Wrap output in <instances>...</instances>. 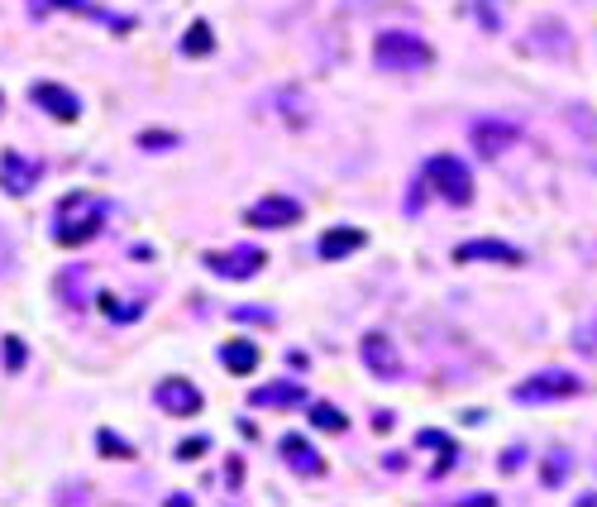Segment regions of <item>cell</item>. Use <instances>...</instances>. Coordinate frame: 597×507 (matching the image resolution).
<instances>
[{
  "instance_id": "6da1fadb",
  "label": "cell",
  "mask_w": 597,
  "mask_h": 507,
  "mask_svg": "<svg viewBox=\"0 0 597 507\" xmlns=\"http://www.w3.org/2000/svg\"><path fill=\"white\" fill-rule=\"evenodd\" d=\"M373 63L378 72H426L435 63V48L411 29H383L373 39Z\"/></svg>"
},
{
  "instance_id": "7a4b0ae2",
  "label": "cell",
  "mask_w": 597,
  "mask_h": 507,
  "mask_svg": "<svg viewBox=\"0 0 597 507\" xmlns=\"http://www.w3.org/2000/svg\"><path fill=\"white\" fill-rule=\"evenodd\" d=\"M101 225H106V201L91 197V192H72V197H63V206H58V230H53V240L63 244V249H77V244L96 240Z\"/></svg>"
},
{
  "instance_id": "3957f363",
  "label": "cell",
  "mask_w": 597,
  "mask_h": 507,
  "mask_svg": "<svg viewBox=\"0 0 597 507\" xmlns=\"http://www.w3.org/2000/svg\"><path fill=\"white\" fill-rule=\"evenodd\" d=\"M426 182H430V192L445 197L449 206H469L473 201V173L464 158H454V154L426 158Z\"/></svg>"
},
{
  "instance_id": "277c9868",
  "label": "cell",
  "mask_w": 597,
  "mask_h": 507,
  "mask_svg": "<svg viewBox=\"0 0 597 507\" xmlns=\"http://www.w3.org/2000/svg\"><path fill=\"white\" fill-rule=\"evenodd\" d=\"M583 393V378L569 374V369H545V374H531L521 378L512 388L516 402H526V407H540V402H569V397Z\"/></svg>"
},
{
  "instance_id": "5b68a950",
  "label": "cell",
  "mask_w": 597,
  "mask_h": 507,
  "mask_svg": "<svg viewBox=\"0 0 597 507\" xmlns=\"http://www.w3.org/2000/svg\"><path fill=\"white\" fill-rule=\"evenodd\" d=\"M469 139H473V149H478V158H502L516 139H521V130H516L512 120H492V115H483V120H473L469 125Z\"/></svg>"
},
{
  "instance_id": "8992f818",
  "label": "cell",
  "mask_w": 597,
  "mask_h": 507,
  "mask_svg": "<svg viewBox=\"0 0 597 507\" xmlns=\"http://www.w3.org/2000/svg\"><path fill=\"white\" fill-rule=\"evenodd\" d=\"M268 264V254L244 244V249H230V254H206V268L215 278H230V283H244V278H258V268Z\"/></svg>"
},
{
  "instance_id": "52a82bcc",
  "label": "cell",
  "mask_w": 597,
  "mask_h": 507,
  "mask_svg": "<svg viewBox=\"0 0 597 507\" xmlns=\"http://www.w3.org/2000/svg\"><path fill=\"white\" fill-rule=\"evenodd\" d=\"M153 402L168 412V417H196L201 412V388H196L192 378H163L158 388H153Z\"/></svg>"
},
{
  "instance_id": "ba28073f",
  "label": "cell",
  "mask_w": 597,
  "mask_h": 507,
  "mask_svg": "<svg viewBox=\"0 0 597 507\" xmlns=\"http://www.w3.org/2000/svg\"><path fill=\"white\" fill-rule=\"evenodd\" d=\"M359 354H363V364H368V374L373 378H383V383H397V378H402V354H397V345H392L383 331L363 335Z\"/></svg>"
},
{
  "instance_id": "9c48e42d",
  "label": "cell",
  "mask_w": 597,
  "mask_h": 507,
  "mask_svg": "<svg viewBox=\"0 0 597 507\" xmlns=\"http://www.w3.org/2000/svg\"><path fill=\"white\" fill-rule=\"evenodd\" d=\"M244 221L258 225V230H287V225L301 221V201L273 192V197H263L258 206H249V216H244Z\"/></svg>"
},
{
  "instance_id": "30bf717a",
  "label": "cell",
  "mask_w": 597,
  "mask_h": 507,
  "mask_svg": "<svg viewBox=\"0 0 597 507\" xmlns=\"http://www.w3.org/2000/svg\"><path fill=\"white\" fill-rule=\"evenodd\" d=\"M454 259H459V264H512L516 268L526 254L507 240H464L454 249Z\"/></svg>"
},
{
  "instance_id": "8fae6325",
  "label": "cell",
  "mask_w": 597,
  "mask_h": 507,
  "mask_svg": "<svg viewBox=\"0 0 597 507\" xmlns=\"http://www.w3.org/2000/svg\"><path fill=\"white\" fill-rule=\"evenodd\" d=\"M29 101L43 106L53 120H77V115H82V101L67 87H58V82H34V87H29Z\"/></svg>"
},
{
  "instance_id": "7c38bea8",
  "label": "cell",
  "mask_w": 597,
  "mask_h": 507,
  "mask_svg": "<svg viewBox=\"0 0 597 507\" xmlns=\"http://www.w3.org/2000/svg\"><path fill=\"white\" fill-rule=\"evenodd\" d=\"M0 187L10 192V197H24V192H34L39 187V163H29L24 154H0Z\"/></svg>"
},
{
  "instance_id": "4fadbf2b",
  "label": "cell",
  "mask_w": 597,
  "mask_h": 507,
  "mask_svg": "<svg viewBox=\"0 0 597 507\" xmlns=\"http://www.w3.org/2000/svg\"><path fill=\"white\" fill-rule=\"evenodd\" d=\"M282 460H287V469L292 474H301V479H320L325 474V460L316 455V445L306 441V436H282Z\"/></svg>"
},
{
  "instance_id": "5bb4252c",
  "label": "cell",
  "mask_w": 597,
  "mask_h": 507,
  "mask_svg": "<svg viewBox=\"0 0 597 507\" xmlns=\"http://www.w3.org/2000/svg\"><path fill=\"white\" fill-rule=\"evenodd\" d=\"M354 249H363L359 225H340V230H325V235H320V259H325V264H335V259L354 254Z\"/></svg>"
},
{
  "instance_id": "9a60e30c",
  "label": "cell",
  "mask_w": 597,
  "mask_h": 507,
  "mask_svg": "<svg viewBox=\"0 0 597 507\" xmlns=\"http://www.w3.org/2000/svg\"><path fill=\"white\" fill-rule=\"evenodd\" d=\"M249 402H254V407H301V402H306V388H301V383H263V388L249 393Z\"/></svg>"
},
{
  "instance_id": "2e32d148",
  "label": "cell",
  "mask_w": 597,
  "mask_h": 507,
  "mask_svg": "<svg viewBox=\"0 0 597 507\" xmlns=\"http://www.w3.org/2000/svg\"><path fill=\"white\" fill-rule=\"evenodd\" d=\"M258 359H263V354H258V345L254 340H230V345H225V350H220V364H225V369H230V374H254L258 369Z\"/></svg>"
},
{
  "instance_id": "e0dca14e",
  "label": "cell",
  "mask_w": 597,
  "mask_h": 507,
  "mask_svg": "<svg viewBox=\"0 0 597 507\" xmlns=\"http://www.w3.org/2000/svg\"><path fill=\"white\" fill-rule=\"evenodd\" d=\"M416 445H426V450H445V455H440V464H435V469H430V479H445L449 469H454V445H449V436L445 431H421V436H416Z\"/></svg>"
},
{
  "instance_id": "ac0fdd59",
  "label": "cell",
  "mask_w": 597,
  "mask_h": 507,
  "mask_svg": "<svg viewBox=\"0 0 597 507\" xmlns=\"http://www.w3.org/2000/svg\"><path fill=\"white\" fill-rule=\"evenodd\" d=\"M311 426H316V431H330V436H344V431H349V417H344L340 407H330V402H311Z\"/></svg>"
},
{
  "instance_id": "d6986e66",
  "label": "cell",
  "mask_w": 597,
  "mask_h": 507,
  "mask_svg": "<svg viewBox=\"0 0 597 507\" xmlns=\"http://www.w3.org/2000/svg\"><path fill=\"white\" fill-rule=\"evenodd\" d=\"M211 48H215L211 24H206V20H196L192 29H187V39H182V53H187V58H206Z\"/></svg>"
},
{
  "instance_id": "ffe728a7",
  "label": "cell",
  "mask_w": 597,
  "mask_h": 507,
  "mask_svg": "<svg viewBox=\"0 0 597 507\" xmlns=\"http://www.w3.org/2000/svg\"><path fill=\"white\" fill-rule=\"evenodd\" d=\"M96 445H101L106 460H134V445H125L115 431H96Z\"/></svg>"
},
{
  "instance_id": "44dd1931",
  "label": "cell",
  "mask_w": 597,
  "mask_h": 507,
  "mask_svg": "<svg viewBox=\"0 0 597 507\" xmlns=\"http://www.w3.org/2000/svg\"><path fill=\"white\" fill-rule=\"evenodd\" d=\"M569 455H564V450H555V460H545V469H540V474H545V484L555 488V484H564V474H569Z\"/></svg>"
},
{
  "instance_id": "7402d4cb",
  "label": "cell",
  "mask_w": 597,
  "mask_h": 507,
  "mask_svg": "<svg viewBox=\"0 0 597 507\" xmlns=\"http://www.w3.org/2000/svg\"><path fill=\"white\" fill-rule=\"evenodd\" d=\"M5 369H10V374H20V369H24V345H20V335H5Z\"/></svg>"
},
{
  "instance_id": "603a6c76",
  "label": "cell",
  "mask_w": 597,
  "mask_h": 507,
  "mask_svg": "<svg viewBox=\"0 0 597 507\" xmlns=\"http://www.w3.org/2000/svg\"><path fill=\"white\" fill-rule=\"evenodd\" d=\"M101 311H106L110 321H134V316H139V302H129V307H115V297H101Z\"/></svg>"
},
{
  "instance_id": "cb8c5ba5",
  "label": "cell",
  "mask_w": 597,
  "mask_h": 507,
  "mask_svg": "<svg viewBox=\"0 0 597 507\" xmlns=\"http://www.w3.org/2000/svg\"><path fill=\"white\" fill-rule=\"evenodd\" d=\"M206 450H211V441H206V436H192V441L177 445V460H201Z\"/></svg>"
},
{
  "instance_id": "d4e9b609",
  "label": "cell",
  "mask_w": 597,
  "mask_h": 507,
  "mask_svg": "<svg viewBox=\"0 0 597 507\" xmlns=\"http://www.w3.org/2000/svg\"><path fill=\"white\" fill-rule=\"evenodd\" d=\"M139 144H144V149H172V144H177V134H168V130H144V134H139Z\"/></svg>"
},
{
  "instance_id": "484cf974",
  "label": "cell",
  "mask_w": 597,
  "mask_h": 507,
  "mask_svg": "<svg viewBox=\"0 0 597 507\" xmlns=\"http://www.w3.org/2000/svg\"><path fill=\"white\" fill-rule=\"evenodd\" d=\"M502 474H516V469H521V464H526V450H507V455H502Z\"/></svg>"
},
{
  "instance_id": "4316f807",
  "label": "cell",
  "mask_w": 597,
  "mask_h": 507,
  "mask_svg": "<svg viewBox=\"0 0 597 507\" xmlns=\"http://www.w3.org/2000/svg\"><path fill=\"white\" fill-rule=\"evenodd\" d=\"M235 321H273V311H235Z\"/></svg>"
},
{
  "instance_id": "83f0119b",
  "label": "cell",
  "mask_w": 597,
  "mask_h": 507,
  "mask_svg": "<svg viewBox=\"0 0 597 507\" xmlns=\"http://www.w3.org/2000/svg\"><path fill=\"white\" fill-rule=\"evenodd\" d=\"M0 111H5V96H0Z\"/></svg>"
}]
</instances>
